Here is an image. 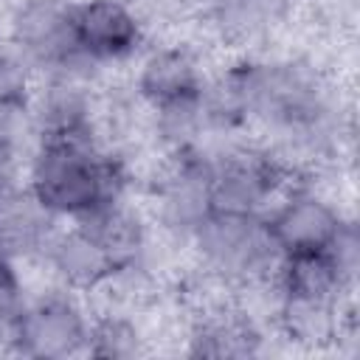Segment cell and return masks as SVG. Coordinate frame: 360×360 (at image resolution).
I'll list each match as a JSON object with an SVG mask.
<instances>
[{"label":"cell","mask_w":360,"mask_h":360,"mask_svg":"<svg viewBox=\"0 0 360 360\" xmlns=\"http://www.w3.org/2000/svg\"><path fill=\"white\" fill-rule=\"evenodd\" d=\"M115 169L93 152L87 132L42 135L31 169V194L51 217L84 219L115 197Z\"/></svg>","instance_id":"obj_1"},{"label":"cell","mask_w":360,"mask_h":360,"mask_svg":"<svg viewBox=\"0 0 360 360\" xmlns=\"http://www.w3.org/2000/svg\"><path fill=\"white\" fill-rule=\"evenodd\" d=\"M194 236L208 264L228 278H250L278 256L262 217L208 214L194 228Z\"/></svg>","instance_id":"obj_2"},{"label":"cell","mask_w":360,"mask_h":360,"mask_svg":"<svg viewBox=\"0 0 360 360\" xmlns=\"http://www.w3.org/2000/svg\"><path fill=\"white\" fill-rule=\"evenodd\" d=\"M87 321L73 301L51 295L22 307L8 340L25 357L62 360L87 349Z\"/></svg>","instance_id":"obj_3"},{"label":"cell","mask_w":360,"mask_h":360,"mask_svg":"<svg viewBox=\"0 0 360 360\" xmlns=\"http://www.w3.org/2000/svg\"><path fill=\"white\" fill-rule=\"evenodd\" d=\"M262 219L278 256L335 250L338 239L349 228L329 202H323L309 191L290 194L270 217H262Z\"/></svg>","instance_id":"obj_4"},{"label":"cell","mask_w":360,"mask_h":360,"mask_svg":"<svg viewBox=\"0 0 360 360\" xmlns=\"http://www.w3.org/2000/svg\"><path fill=\"white\" fill-rule=\"evenodd\" d=\"M17 48L42 68H65L79 59L73 39V6L62 0H25L11 17Z\"/></svg>","instance_id":"obj_5"},{"label":"cell","mask_w":360,"mask_h":360,"mask_svg":"<svg viewBox=\"0 0 360 360\" xmlns=\"http://www.w3.org/2000/svg\"><path fill=\"white\" fill-rule=\"evenodd\" d=\"M284 172L270 158H228L208 169V214L259 217Z\"/></svg>","instance_id":"obj_6"},{"label":"cell","mask_w":360,"mask_h":360,"mask_svg":"<svg viewBox=\"0 0 360 360\" xmlns=\"http://www.w3.org/2000/svg\"><path fill=\"white\" fill-rule=\"evenodd\" d=\"M73 39L82 59H121L141 42V22L124 0H84L73 6Z\"/></svg>","instance_id":"obj_7"},{"label":"cell","mask_w":360,"mask_h":360,"mask_svg":"<svg viewBox=\"0 0 360 360\" xmlns=\"http://www.w3.org/2000/svg\"><path fill=\"white\" fill-rule=\"evenodd\" d=\"M138 90L155 110H172L202 101V82L194 59L180 48L155 51L138 73Z\"/></svg>","instance_id":"obj_8"},{"label":"cell","mask_w":360,"mask_h":360,"mask_svg":"<svg viewBox=\"0 0 360 360\" xmlns=\"http://www.w3.org/2000/svg\"><path fill=\"white\" fill-rule=\"evenodd\" d=\"M349 270L340 264L335 250H309L278 256V290L281 298L301 301H338Z\"/></svg>","instance_id":"obj_9"},{"label":"cell","mask_w":360,"mask_h":360,"mask_svg":"<svg viewBox=\"0 0 360 360\" xmlns=\"http://www.w3.org/2000/svg\"><path fill=\"white\" fill-rule=\"evenodd\" d=\"M48 248H51V264L70 287L96 290L98 284L118 276L107 250L84 225H76L73 231L51 239Z\"/></svg>","instance_id":"obj_10"},{"label":"cell","mask_w":360,"mask_h":360,"mask_svg":"<svg viewBox=\"0 0 360 360\" xmlns=\"http://www.w3.org/2000/svg\"><path fill=\"white\" fill-rule=\"evenodd\" d=\"M48 211L34 200V194H17L8 186L0 188V253H25L42 245Z\"/></svg>","instance_id":"obj_11"},{"label":"cell","mask_w":360,"mask_h":360,"mask_svg":"<svg viewBox=\"0 0 360 360\" xmlns=\"http://www.w3.org/2000/svg\"><path fill=\"white\" fill-rule=\"evenodd\" d=\"M79 222L93 231V236L101 242V248L107 250V256L118 273L135 270V264L143 253V228L132 214L115 208V202H107L104 208L93 211L90 217H84Z\"/></svg>","instance_id":"obj_12"},{"label":"cell","mask_w":360,"mask_h":360,"mask_svg":"<svg viewBox=\"0 0 360 360\" xmlns=\"http://www.w3.org/2000/svg\"><path fill=\"white\" fill-rule=\"evenodd\" d=\"M259 349V332L239 312L205 315L191 335V354L197 357H248Z\"/></svg>","instance_id":"obj_13"},{"label":"cell","mask_w":360,"mask_h":360,"mask_svg":"<svg viewBox=\"0 0 360 360\" xmlns=\"http://www.w3.org/2000/svg\"><path fill=\"white\" fill-rule=\"evenodd\" d=\"M281 326L290 340L298 343H329L340 332V312L338 301H301V298H281Z\"/></svg>","instance_id":"obj_14"},{"label":"cell","mask_w":360,"mask_h":360,"mask_svg":"<svg viewBox=\"0 0 360 360\" xmlns=\"http://www.w3.org/2000/svg\"><path fill=\"white\" fill-rule=\"evenodd\" d=\"M141 346V335L135 329V323H129L121 315H107L90 323L87 329V349L93 357H132Z\"/></svg>","instance_id":"obj_15"},{"label":"cell","mask_w":360,"mask_h":360,"mask_svg":"<svg viewBox=\"0 0 360 360\" xmlns=\"http://www.w3.org/2000/svg\"><path fill=\"white\" fill-rule=\"evenodd\" d=\"M22 287L17 278V270L11 267L8 256L0 253V329L11 335V326L22 309Z\"/></svg>","instance_id":"obj_16"},{"label":"cell","mask_w":360,"mask_h":360,"mask_svg":"<svg viewBox=\"0 0 360 360\" xmlns=\"http://www.w3.org/2000/svg\"><path fill=\"white\" fill-rule=\"evenodd\" d=\"M25 104V76L22 68L6 56H0V115L11 118Z\"/></svg>","instance_id":"obj_17"}]
</instances>
